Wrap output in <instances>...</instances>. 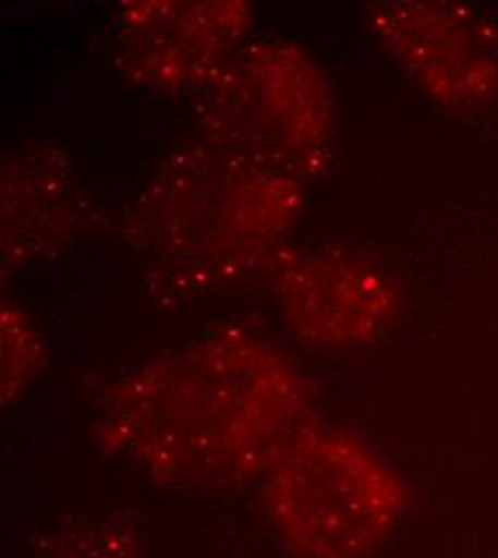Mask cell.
I'll list each match as a JSON object with an SVG mask.
<instances>
[{
  "instance_id": "obj_1",
  "label": "cell",
  "mask_w": 498,
  "mask_h": 558,
  "mask_svg": "<svg viewBox=\"0 0 498 558\" xmlns=\"http://www.w3.org/2000/svg\"><path fill=\"white\" fill-rule=\"evenodd\" d=\"M312 418L309 389L282 350L247 329H217L163 352L101 400L97 440L177 488L260 480Z\"/></svg>"
},
{
  "instance_id": "obj_2",
  "label": "cell",
  "mask_w": 498,
  "mask_h": 558,
  "mask_svg": "<svg viewBox=\"0 0 498 558\" xmlns=\"http://www.w3.org/2000/svg\"><path fill=\"white\" fill-rule=\"evenodd\" d=\"M305 187L205 138L181 144L125 215V234L177 294H207L274 267Z\"/></svg>"
},
{
  "instance_id": "obj_3",
  "label": "cell",
  "mask_w": 498,
  "mask_h": 558,
  "mask_svg": "<svg viewBox=\"0 0 498 558\" xmlns=\"http://www.w3.org/2000/svg\"><path fill=\"white\" fill-rule=\"evenodd\" d=\"M265 513L299 558H372L411 505L404 477L353 432L309 418L260 475Z\"/></svg>"
},
{
  "instance_id": "obj_4",
  "label": "cell",
  "mask_w": 498,
  "mask_h": 558,
  "mask_svg": "<svg viewBox=\"0 0 498 558\" xmlns=\"http://www.w3.org/2000/svg\"><path fill=\"white\" fill-rule=\"evenodd\" d=\"M201 138L305 183L327 172L338 121L323 68L292 41L241 48L196 104Z\"/></svg>"
},
{
  "instance_id": "obj_5",
  "label": "cell",
  "mask_w": 498,
  "mask_h": 558,
  "mask_svg": "<svg viewBox=\"0 0 498 558\" xmlns=\"http://www.w3.org/2000/svg\"><path fill=\"white\" fill-rule=\"evenodd\" d=\"M380 46L442 108L479 114L498 101V28L479 9L442 0H389L367 9Z\"/></svg>"
},
{
  "instance_id": "obj_6",
  "label": "cell",
  "mask_w": 498,
  "mask_h": 558,
  "mask_svg": "<svg viewBox=\"0 0 498 558\" xmlns=\"http://www.w3.org/2000/svg\"><path fill=\"white\" fill-rule=\"evenodd\" d=\"M271 279L286 327L323 349L369 344L402 310L398 281L376 260L342 247L282 252Z\"/></svg>"
},
{
  "instance_id": "obj_7",
  "label": "cell",
  "mask_w": 498,
  "mask_h": 558,
  "mask_svg": "<svg viewBox=\"0 0 498 558\" xmlns=\"http://www.w3.org/2000/svg\"><path fill=\"white\" fill-rule=\"evenodd\" d=\"M250 28L245 2H125L117 15L114 57L148 90L201 95L243 48Z\"/></svg>"
},
{
  "instance_id": "obj_8",
  "label": "cell",
  "mask_w": 498,
  "mask_h": 558,
  "mask_svg": "<svg viewBox=\"0 0 498 558\" xmlns=\"http://www.w3.org/2000/svg\"><path fill=\"white\" fill-rule=\"evenodd\" d=\"M80 192L63 150L33 146L15 153L2 170V256L31 263L72 236Z\"/></svg>"
},
{
  "instance_id": "obj_9",
  "label": "cell",
  "mask_w": 498,
  "mask_h": 558,
  "mask_svg": "<svg viewBox=\"0 0 498 558\" xmlns=\"http://www.w3.org/2000/svg\"><path fill=\"white\" fill-rule=\"evenodd\" d=\"M2 404L15 400L46 363V344L17 305H2Z\"/></svg>"
},
{
  "instance_id": "obj_10",
  "label": "cell",
  "mask_w": 498,
  "mask_h": 558,
  "mask_svg": "<svg viewBox=\"0 0 498 558\" xmlns=\"http://www.w3.org/2000/svg\"><path fill=\"white\" fill-rule=\"evenodd\" d=\"M37 558H146L134 537L104 522L72 524L48 537Z\"/></svg>"
}]
</instances>
